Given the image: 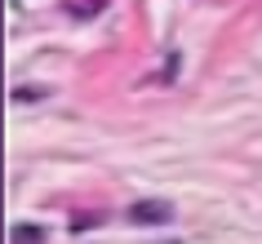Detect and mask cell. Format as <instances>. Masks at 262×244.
I'll use <instances>...</instances> for the list:
<instances>
[{
	"mask_svg": "<svg viewBox=\"0 0 262 244\" xmlns=\"http://www.w3.org/2000/svg\"><path fill=\"white\" fill-rule=\"evenodd\" d=\"M45 231L40 227H14V244H40Z\"/></svg>",
	"mask_w": 262,
	"mask_h": 244,
	"instance_id": "7a4b0ae2",
	"label": "cell"
},
{
	"mask_svg": "<svg viewBox=\"0 0 262 244\" xmlns=\"http://www.w3.org/2000/svg\"><path fill=\"white\" fill-rule=\"evenodd\" d=\"M169 217H173V209H169V204H160V200H142V204H134V209H129V222H138V227L169 222Z\"/></svg>",
	"mask_w": 262,
	"mask_h": 244,
	"instance_id": "6da1fadb",
	"label": "cell"
}]
</instances>
